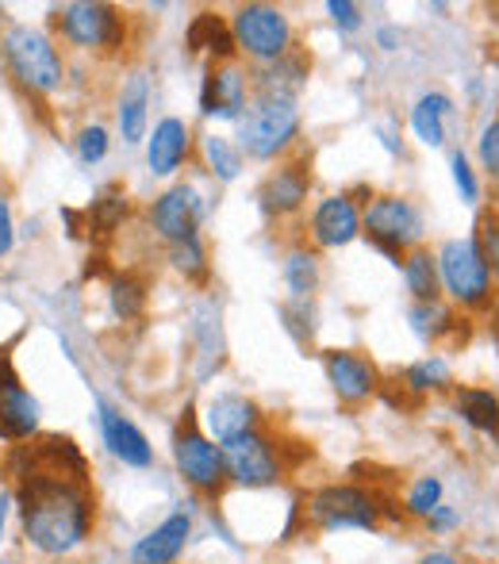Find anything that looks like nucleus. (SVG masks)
I'll list each match as a JSON object with an SVG mask.
<instances>
[{"label":"nucleus","instance_id":"f257e3e1","mask_svg":"<svg viewBox=\"0 0 499 564\" xmlns=\"http://www.w3.org/2000/svg\"><path fill=\"white\" fill-rule=\"evenodd\" d=\"M15 511L23 545L46 561L74 557L97 534L93 484L39 460L35 446H23V468H15Z\"/></svg>","mask_w":499,"mask_h":564},{"label":"nucleus","instance_id":"f03ea898","mask_svg":"<svg viewBox=\"0 0 499 564\" xmlns=\"http://www.w3.org/2000/svg\"><path fill=\"white\" fill-rule=\"evenodd\" d=\"M434 261H438L442 300L462 315H469V319L473 315H488L499 289V269L492 253L485 250V242L477 238V230L446 238L434 250Z\"/></svg>","mask_w":499,"mask_h":564},{"label":"nucleus","instance_id":"7ed1b4c3","mask_svg":"<svg viewBox=\"0 0 499 564\" xmlns=\"http://www.w3.org/2000/svg\"><path fill=\"white\" fill-rule=\"evenodd\" d=\"M304 522L315 534H343V530H361V534H373L384 527V514H380V491L366 488L358 480L343 484H319L304 496Z\"/></svg>","mask_w":499,"mask_h":564},{"label":"nucleus","instance_id":"20e7f679","mask_svg":"<svg viewBox=\"0 0 499 564\" xmlns=\"http://www.w3.org/2000/svg\"><path fill=\"white\" fill-rule=\"evenodd\" d=\"M361 235L369 238L377 253H384L392 265H403L415 246L426 238V216L411 196L400 193H377L373 200L361 208Z\"/></svg>","mask_w":499,"mask_h":564},{"label":"nucleus","instance_id":"39448f33","mask_svg":"<svg viewBox=\"0 0 499 564\" xmlns=\"http://www.w3.org/2000/svg\"><path fill=\"white\" fill-rule=\"evenodd\" d=\"M235 127H239L235 147L242 150V158H250V162H276V158H284L296 147L304 119H300L296 100L253 97Z\"/></svg>","mask_w":499,"mask_h":564},{"label":"nucleus","instance_id":"423d86ee","mask_svg":"<svg viewBox=\"0 0 499 564\" xmlns=\"http://www.w3.org/2000/svg\"><path fill=\"white\" fill-rule=\"evenodd\" d=\"M0 51H4L8 74L28 93H54L62 85V77H66L58 46L39 28L12 23V28L4 31V39H0Z\"/></svg>","mask_w":499,"mask_h":564},{"label":"nucleus","instance_id":"0eeeda50","mask_svg":"<svg viewBox=\"0 0 499 564\" xmlns=\"http://www.w3.org/2000/svg\"><path fill=\"white\" fill-rule=\"evenodd\" d=\"M231 35L239 46L242 58H250L253 66H269V62H281L289 51H296V31L284 8L276 4H239L231 12Z\"/></svg>","mask_w":499,"mask_h":564},{"label":"nucleus","instance_id":"6e6552de","mask_svg":"<svg viewBox=\"0 0 499 564\" xmlns=\"http://www.w3.org/2000/svg\"><path fill=\"white\" fill-rule=\"evenodd\" d=\"M173 465H177V476L196 491V496H211L227 488V465H224V446L211 442L204 434L200 419L193 411H185L173 431Z\"/></svg>","mask_w":499,"mask_h":564},{"label":"nucleus","instance_id":"1a4fd4ad","mask_svg":"<svg viewBox=\"0 0 499 564\" xmlns=\"http://www.w3.org/2000/svg\"><path fill=\"white\" fill-rule=\"evenodd\" d=\"M224 465H227V484L247 488V491L276 488V484L284 480V473H289V465H284V446L265 426L224 442Z\"/></svg>","mask_w":499,"mask_h":564},{"label":"nucleus","instance_id":"9d476101","mask_svg":"<svg viewBox=\"0 0 499 564\" xmlns=\"http://www.w3.org/2000/svg\"><path fill=\"white\" fill-rule=\"evenodd\" d=\"M58 31L77 51H116V46H123L127 23L112 4L77 0V4L58 8Z\"/></svg>","mask_w":499,"mask_h":564},{"label":"nucleus","instance_id":"9b49d317","mask_svg":"<svg viewBox=\"0 0 499 564\" xmlns=\"http://www.w3.org/2000/svg\"><path fill=\"white\" fill-rule=\"evenodd\" d=\"M204 216H208L204 193L196 185H188V181H177V185H170L150 204V230H154L165 246H173V242H185V238L200 235Z\"/></svg>","mask_w":499,"mask_h":564},{"label":"nucleus","instance_id":"f8f14e48","mask_svg":"<svg viewBox=\"0 0 499 564\" xmlns=\"http://www.w3.org/2000/svg\"><path fill=\"white\" fill-rule=\"evenodd\" d=\"M253 89H250V69H242L239 62H224V66L204 69L200 77V116L219 119V123H239L242 112L250 108Z\"/></svg>","mask_w":499,"mask_h":564},{"label":"nucleus","instance_id":"ddd939ff","mask_svg":"<svg viewBox=\"0 0 499 564\" xmlns=\"http://www.w3.org/2000/svg\"><path fill=\"white\" fill-rule=\"evenodd\" d=\"M323 372H327L335 400L346 403V408L369 403L373 395H380V384H384L377 361L358 354V349H323Z\"/></svg>","mask_w":499,"mask_h":564},{"label":"nucleus","instance_id":"4468645a","mask_svg":"<svg viewBox=\"0 0 499 564\" xmlns=\"http://www.w3.org/2000/svg\"><path fill=\"white\" fill-rule=\"evenodd\" d=\"M307 238L312 250H343L354 238H361V208L350 193H330L315 200L307 216Z\"/></svg>","mask_w":499,"mask_h":564},{"label":"nucleus","instance_id":"2eb2a0df","mask_svg":"<svg viewBox=\"0 0 499 564\" xmlns=\"http://www.w3.org/2000/svg\"><path fill=\"white\" fill-rule=\"evenodd\" d=\"M307 196H312V165L304 158H292V162H281L276 170H269L258 188V204L269 219L300 216Z\"/></svg>","mask_w":499,"mask_h":564},{"label":"nucleus","instance_id":"dca6fc26","mask_svg":"<svg viewBox=\"0 0 499 564\" xmlns=\"http://www.w3.org/2000/svg\"><path fill=\"white\" fill-rule=\"evenodd\" d=\"M39 434V403L20 384L12 357H0V442L23 446Z\"/></svg>","mask_w":499,"mask_h":564},{"label":"nucleus","instance_id":"f3484780","mask_svg":"<svg viewBox=\"0 0 499 564\" xmlns=\"http://www.w3.org/2000/svg\"><path fill=\"white\" fill-rule=\"evenodd\" d=\"M200 426L211 442H231L239 434H250V431H261L265 426V415L261 408L242 392H216L208 403H204V415H200Z\"/></svg>","mask_w":499,"mask_h":564},{"label":"nucleus","instance_id":"a211bd4d","mask_svg":"<svg viewBox=\"0 0 499 564\" xmlns=\"http://www.w3.org/2000/svg\"><path fill=\"white\" fill-rule=\"evenodd\" d=\"M188 542H193V514L173 511V514H165L154 530H147V534L131 545L127 557H131V564H177L185 557Z\"/></svg>","mask_w":499,"mask_h":564},{"label":"nucleus","instance_id":"6ab92c4d","mask_svg":"<svg viewBox=\"0 0 499 564\" xmlns=\"http://www.w3.org/2000/svg\"><path fill=\"white\" fill-rule=\"evenodd\" d=\"M193 154V127L181 116H162L147 134V165L154 177H173Z\"/></svg>","mask_w":499,"mask_h":564},{"label":"nucleus","instance_id":"aec40b11","mask_svg":"<svg viewBox=\"0 0 499 564\" xmlns=\"http://www.w3.org/2000/svg\"><path fill=\"white\" fill-rule=\"evenodd\" d=\"M97 419H100V438H105L108 453H112L120 465L127 468H150L154 465V446L150 438L131 423L127 415H120L108 403H97Z\"/></svg>","mask_w":499,"mask_h":564},{"label":"nucleus","instance_id":"412c9836","mask_svg":"<svg viewBox=\"0 0 499 564\" xmlns=\"http://www.w3.org/2000/svg\"><path fill=\"white\" fill-rule=\"evenodd\" d=\"M307 77H312V58L304 51H289L281 62H269L250 74L253 97H276V100H296L304 93Z\"/></svg>","mask_w":499,"mask_h":564},{"label":"nucleus","instance_id":"4be33fe9","mask_svg":"<svg viewBox=\"0 0 499 564\" xmlns=\"http://www.w3.org/2000/svg\"><path fill=\"white\" fill-rule=\"evenodd\" d=\"M408 323H411V335L423 338L426 346H438V341H469V327H473L469 315H462L457 307H449L446 300L411 304Z\"/></svg>","mask_w":499,"mask_h":564},{"label":"nucleus","instance_id":"5701e85b","mask_svg":"<svg viewBox=\"0 0 499 564\" xmlns=\"http://www.w3.org/2000/svg\"><path fill=\"white\" fill-rule=\"evenodd\" d=\"M454 112H457V105H454V97H449V93H442V89L423 93V97H419L415 105H411V112H408L411 134H415L423 147L442 150V147H446V139H449V119H454Z\"/></svg>","mask_w":499,"mask_h":564},{"label":"nucleus","instance_id":"b1692460","mask_svg":"<svg viewBox=\"0 0 499 564\" xmlns=\"http://www.w3.org/2000/svg\"><path fill=\"white\" fill-rule=\"evenodd\" d=\"M116 127H120L123 142H147V127H150V77L142 69L127 74L120 100H116Z\"/></svg>","mask_w":499,"mask_h":564},{"label":"nucleus","instance_id":"393cba45","mask_svg":"<svg viewBox=\"0 0 499 564\" xmlns=\"http://www.w3.org/2000/svg\"><path fill=\"white\" fill-rule=\"evenodd\" d=\"M454 400V411L469 431L485 434V438H499V392L492 388H480V384H457L449 392Z\"/></svg>","mask_w":499,"mask_h":564},{"label":"nucleus","instance_id":"a878e982","mask_svg":"<svg viewBox=\"0 0 499 564\" xmlns=\"http://www.w3.org/2000/svg\"><path fill=\"white\" fill-rule=\"evenodd\" d=\"M185 43L188 51L196 54H208L211 66H224V62H235L239 46H235V35H231V23L216 12H200L185 31Z\"/></svg>","mask_w":499,"mask_h":564},{"label":"nucleus","instance_id":"bb28decb","mask_svg":"<svg viewBox=\"0 0 499 564\" xmlns=\"http://www.w3.org/2000/svg\"><path fill=\"white\" fill-rule=\"evenodd\" d=\"M454 388H457L454 365L442 354H426L403 369V392H411L415 400H423V395H446Z\"/></svg>","mask_w":499,"mask_h":564},{"label":"nucleus","instance_id":"cd10ccee","mask_svg":"<svg viewBox=\"0 0 499 564\" xmlns=\"http://www.w3.org/2000/svg\"><path fill=\"white\" fill-rule=\"evenodd\" d=\"M400 273H403V289H408L411 304H431V300H442L438 261H434L431 246H415V250L403 258Z\"/></svg>","mask_w":499,"mask_h":564},{"label":"nucleus","instance_id":"c85d7f7f","mask_svg":"<svg viewBox=\"0 0 499 564\" xmlns=\"http://www.w3.org/2000/svg\"><path fill=\"white\" fill-rule=\"evenodd\" d=\"M281 276H284V289H289L292 300H312L323 281L319 250H312V246H292V250L284 253Z\"/></svg>","mask_w":499,"mask_h":564},{"label":"nucleus","instance_id":"c756f323","mask_svg":"<svg viewBox=\"0 0 499 564\" xmlns=\"http://www.w3.org/2000/svg\"><path fill=\"white\" fill-rule=\"evenodd\" d=\"M200 158H204V170H208L219 185H231V181H239L242 170H247V158H242V150L235 147V139L216 134V131L200 139Z\"/></svg>","mask_w":499,"mask_h":564},{"label":"nucleus","instance_id":"7c9ffc66","mask_svg":"<svg viewBox=\"0 0 499 564\" xmlns=\"http://www.w3.org/2000/svg\"><path fill=\"white\" fill-rule=\"evenodd\" d=\"M438 503H446V484H442V476H434V473L415 476L400 499L403 519H415V522H423Z\"/></svg>","mask_w":499,"mask_h":564},{"label":"nucleus","instance_id":"2f4dec72","mask_svg":"<svg viewBox=\"0 0 499 564\" xmlns=\"http://www.w3.org/2000/svg\"><path fill=\"white\" fill-rule=\"evenodd\" d=\"M127 208H131V200H127V193L120 185L105 188L89 208V230L93 235H112V230L123 224Z\"/></svg>","mask_w":499,"mask_h":564},{"label":"nucleus","instance_id":"473e14b6","mask_svg":"<svg viewBox=\"0 0 499 564\" xmlns=\"http://www.w3.org/2000/svg\"><path fill=\"white\" fill-rule=\"evenodd\" d=\"M108 300H112L116 319L131 323V319H139L142 307H147V284H142L139 276H131V273L112 276V292H108Z\"/></svg>","mask_w":499,"mask_h":564},{"label":"nucleus","instance_id":"72a5a7b5","mask_svg":"<svg viewBox=\"0 0 499 564\" xmlns=\"http://www.w3.org/2000/svg\"><path fill=\"white\" fill-rule=\"evenodd\" d=\"M170 265L177 269L185 281H204L208 276V246L204 238H185V242H173L170 246Z\"/></svg>","mask_w":499,"mask_h":564},{"label":"nucleus","instance_id":"f704fd0d","mask_svg":"<svg viewBox=\"0 0 499 564\" xmlns=\"http://www.w3.org/2000/svg\"><path fill=\"white\" fill-rule=\"evenodd\" d=\"M449 177H454L457 196H462L465 204H473V208H477L480 196H485V181H480L477 165H473V158L465 154L462 147L449 150Z\"/></svg>","mask_w":499,"mask_h":564},{"label":"nucleus","instance_id":"c9c22d12","mask_svg":"<svg viewBox=\"0 0 499 564\" xmlns=\"http://www.w3.org/2000/svg\"><path fill=\"white\" fill-rule=\"evenodd\" d=\"M477 165L480 177L499 185V112L488 116L477 131Z\"/></svg>","mask_w":499,"mask_h":564},{"label":"nucleus","instance_id":"e433bc0d","mask_svg":"<svg viewBox=\"0 0 499 564\" xmlns=\"http://www.w3.org/2000/svg\"><path fill=\"white\" fill-rule=\"evenodd\" d=\"M281 319H284V330H289L296 341H312V335H315L312 300H292V304H281Z\"/></svg>","mask_w":499,"mask_h":564},{"label":"nucleus","instance_id":"4c0bfd02","mask_svg":"<svg viewBox=\"0 0 499 564\" xmlns=\"http://www.w3.org/2000/svg\"><path fill=\"white\" fill-rule=\"evenodd\" d=\"M77 158H82L85 165H97L108 158V131L100 123H89L77 131Z\"/></svg>","mask_w":499,"mask_h":564},{"label":"nucleus","instance_id":"58836bf2","mask_svg":"<svg viewBox=\"0 0 499 564\" xmlns=\"http://www.w3.org/2000/svg\"><path fill=\"white\" fill-rule=\"evenodd\" d=\"M462 522H465V514L457 511L454 503H438L423 519V527H426V534H431V538H449V534H457V530H462Z\"/></svg>","mask_w":499,"mask_h":564},{"label":"nucleus","instance_id":"ea45409f","mask_svg":"<svg viewBox=\"0 0 499 564\" xmlns=\"http://www.w3.org/2000/svg\"><path fill=\"white\" fill-rule=\"evenodd\" d=\"M327 15L343 35H354V31H361V23H366L361 4H354V0H327Z\"/></svg>","mask_w":499,"mask_h":564},{"label":"nucleus","instance_id":"a19ab883","mask_svg":"<svg viewBox=\"0 0 499 564\" xmlns=\"http://www.w3.org/2000/svg\"><path fill=\"white\" fill-rule=\"evenodd\" d=\"M473 230H477V238L485 242V250L492 253V261H496V269H499V204H496V208L480 212L477 227H473Z\"/></svg>","mask_w":499,"mask_h":564},{"label":"nucleus","instance_id":"79ce46f5","mask_svg":"<svg viewBox=\"0 0 499 564\" xmlns=\"http://www.w3.org/2000/svg\"><path fill=\"white\" fill-rule=\"evenodd\" d=\"M15 246V227H12V212H8V200L0 196V258L12 253Z\"/></svg>","mask_w":499,"mask_h":564},{"label":"nucleus","instance_id":"37998d69","mask_svg":"<svg viewBox=\"0 0 499 564\" xmlns=\"http://www.w3.org/2000/svg\"><path fill=\"white\" fill-rule=\"evenodd\" d=\"M377 46H380V51H388V54L400 51V46H403V31L395 28V23H380V28H377Z\"/></svg>","mask_w":499,"mask_h":564},{"label":"nucleus","instance_id":"c03bdc74","mask_svg":"<svg viewBox=\"0 0 499 564\" xmlns=\"http://www.w3.org/2000/svg\"><path fill=\"white\" fill-rule=\"evenodd\" d=\"M377 139H380V147H384L388 154H403L400 127H392V123H380V127H377Z\"/></svg>","mask_w":499,"mask_h":564},{"label":"nucleus","instance_id":"a18cd8bd","mask_svg":"<svg viewBox=\"0 0 499 564\" xmlns=\"http://www.w3.org/2000/svg\"><path fill=\"white\" fill-rule=\"evenodd\" d=\"M415 564H465L454 550H426Z\"/></svg>","mask_w":499,"mask_h":564},{"label":"nucleus","instance_id":"49530a36","mask_svg":"<svg viewBox=\"0 0 499 564\" xmlns=\"http://www.w3.org/2000/svg\"><path fill=\"white\" fill-rule=\"evenodd\" d=\"M488 330H492V338L499 341V289H496V296H492V307H488Z\"/></svg>","mask_w":499,"mask_h":564},{"label":"nucleus","instance_id":"de8ad7c7","mask_svg":"<svg viewBox=\"0 0 499 564\" xmlns=\"http://www.w3.org/2000/svg\"><path fill=\"white\" fill-rule=\"evenodd\" d=\"M4 519H8V499L0 496V538H4Z\"/></svg>","mask_w":499,"mask_h":564}]
</instances>
